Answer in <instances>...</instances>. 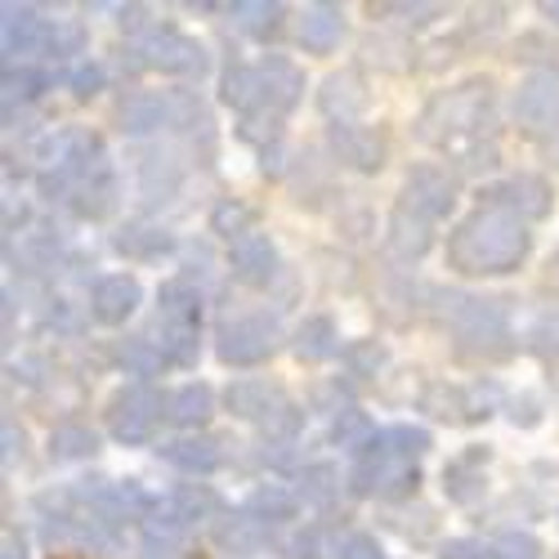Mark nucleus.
I'll list each match as a JSON object with an SVG mask.
<instances>
[{
  "instance_id": "53",
  "label": "nucleus",
  "mask_w": 559,
  "mask_h": 559,
  "mask_svg": "<svg viewBox=\"0 0 559 559\" xmlns=\"http://www.w3.org/2000/svg\"><path fill=\"white\" fill-rule=\"evenodd\" d=\"M5 559H23V542H14V533H5Z\"/></svg>"
},
{
  "instance_id": "27",
  "label": "nucleus",
  "mask_w": 559,
  "mask_h": 559,
  "mask_svg": "<svg viewBox=\"0 0 559 559\" xmlns=\"http://www.w3.org/2000/svg\"><path fill=\"white\" fill-rule=\"evenodd\" d=\"M211 416H215V390H211V385H202V381L183 385V390L170 399V421H175V426H183V430L206 426Z\"/></svg>"
},
{
  "instance_id": "5",
  "label": "nucleus",
  "mask_w": 559,
  "mask_h": 559,
  "mask_svg": "<svg viewBox=\"0 0 559 559\" xmlns=\"http://www.w3.org/2000/svg\"><path fill=\"white\" fill-rule=\"evenodd\" d=\"M134 55H139V68H162L170 76H206V68H211L206 45L175 32V27H153L134 45Z\"/></svg>"
},
{
  "instance_id": "41",
  "label": "nucleus",
  "mask_w": 559,
  "mask_h": 559,
  "mask_svg": "<svg viewBox=\"0 0 559 559\" xmlns=\"http://www.w3.org/2000/svg\"><path fill=\"white\" fill-rule=\"evenodd\" d=\"M251 224H255V211H251L247 202H224V206H215V215H211V228L219 233V238H228V247L238 242V238H247V233H255Z\"/></svg>"
},
{
  "instance_id": "10",
  "label": "nucleus",
  "mask_w": 559,
  "mask_h": 559,
  "mask_svg": "<svg viewBox=\"0 0 559 559\" xmlns=\"http://www.w3.org/2000/svg\"><path fill=\"white\" fill-rule=\"evenodd\" d=\"M492 211H506L515 219H542L550 215V183L537 179V175H515L506 183H492V189L484 193Z\"/></svg>"
},
{
  "instance_id": "13",
  "label": "nucleus",
  "mask_w": 559,
  "mask_h": 559,
  "mask_svg": "<svg viewBox=\"0 0 559 559\" xmlns=\"http://www.w3.org/2000/svg\"><path fill=\"white\" fill-rule=\"evenodd\" d=\"M228 269L247 287H269L273 273H277V251L264 233H247V238H238L228 247Z\"/></svg>"
},
{
  "instance_id": "6",
  "label": "nucleus",
  "mask_w": 559,
  "mask_h": 559,
  "mask_svg": "<svg viewBox=\"0 0 559 559\" xmlns=\"http://www.w3.org/2000/svg\"><path fill=\"white\" fill-rule=\"evenodd\" d=\"M162 407L166 399L148 385H130L112 399L108 407V426H112V439L126 443V448H139V443H153L157 426H162Z\"/></svg>"
},
{
  "instance_id": "34",
  "label": "nucleus",
  "mask_w": 559,
  "mask_h": 559,
  "mask_svg": "<svg viewBox=\"0 0 559 559\" xmlns=\"http://www.w3.org/2000/svg\"><path fill=\"white\" fill-rule=\"evenodd\" d=\"M166 506L175 510V520L189 528L193 520H206V515H215L219 510V497L206 488V484H183V488H175L170 497H166Z\"/></svg>"
},
{
  "instance_id": "28",
  "label": "nucleus",
  "mask_w": 559,
  "mask_h": 559,
  "mask_svg": "<svg viewBox=\"0 0 559 559\" xmlns=\"http://www.w3.org/2000/svg\"><path fill=\"white\" fill-rule=\"evenodd\" d=\"M112 247H117L121 255H134V260H157V255H166L175 242H170V233L157 228V224H126L117 238H112Z\"/></svg>"
},
{
  "instance_id": "8",
  "label": "nucleus",
  "mask_w": 559,
  "mask_h": 559,
  "mask_svg": "<svg viewBox=\"0 0 559 559\" xmlns=\"http://www.w3.org/2000/svg\"><path fill=\"white\" fill-rule=\"evenodd\" d=\"M55 32L59 23L40 19V10L32 5H5V23H0V36H5V59L14 68V59L23 55H55Z\"/></svg>"
},
{
  "instance_id": "4",
  "label": "nucleus",
  "mask_w": 559,
  "mask_h": 559,
  "mask_svg": "<svg viewBox=\"0 0 559 559\" xmlns=\"http://www.w3.org/2000/svg\"><path fill=\"white\" fill-rule=\"evenodd\" d=\"M277 341H283V328H277L273 313H242L219 328L215 336V354L228 362V367H255L264 358H273Z\"/></svg>"
},
{
  "instance_id": "43",
  "label": "nucleus",
  "mask_w": 559,
  "mask_h": 559,
  "mask_svg": "<svg viewBox=\"0 0 559 559\" xmlns=\"http://www.w3.org/2000/svg\"><path fill=\"white\" fill-rule=\"evenodd\" d=\"M345 367H349V377L371 381V377H377V371L385 367V349H381L377 341H358V345L345 349Z\"/></svg>"
},
{
  "instance_id": "49",
  "label": "nucleus",
  "mask_w": 559,
  "mask_h": 559,
  "mask_svg": "<svg viewBox=\"0 0 559 559\" xmlns=\"http://www.w3.org/2000/svg\"><path fill=\"white\" fill-rule=\"evenodd\" d=\"M45 322H50L55 332H81V313L68 300H50V313H45Z\"/></svg>"
},
{
  "instance_id": "15",
  "label": "nucleus",
  "mask_w": 559,
  "mask_h": 559,
  "mask_svg": "<svg viewBox=\"0 0 559 559\" xmlns=\"http://www.w3.org/2000/svg\"><path fill=\"white\" fill-rule=\"evenodd\" d=\"M332 153L345 166L371 175V170L385 166V139L377 130H362V126H332Z\"/></svg>"
},
{
  "instance_id": "39",
  "label": "nucleus",
  "mask_w": 559,
  "mask_h": 559,
  "mask_svg": "<svg viewBox=\"0 0 559 559\" xmlns=\"http://www.w3.org/2000/svg\"><path fill=\"white\" fill-rule=\"evenodd\" d=\"M377 448L385 456H394V461H412V456H421L430 448V435L421 426H390V430H381Z\"/></svg>"
},
{
  "instance_id": "3",
  "label": "nucleus",
  "mask_w": 559,
  "mask_h": 559,
  "mask_svg": "<svg viewBox=\"0 0 559 559\" xmlns=\"http://www.w3.org/2000/svg\"><path fill=\"white\" fill-rule=\"evenodd\" d=\"M452 336H456V349L471 354V358H510L515 354V336H510L506 309L497 300L452 296Z\"/></svg>"
},
{
  "instance_id": "50",
  "label": "nucleus",
  "mask_w": 559,
  "mask_h": 559,
  "mask_svg": "<svg viewBox=\"0 0 559 559\" xmlns=\"http://www.w3.org/2000/svg\"><path fill=\"white\" fill-rule=\"evenodd\" d=\"M381 14H403V23L426 27V23H435L443 14V5H381Z\"/></svg>"
},
{
  "instance_id": "25",
  "label": "nucleus",
  "mask_w": 559,
  "mask_h": 559,
  "mask_svg": "<svg viewBox=\"0 0 559 559\" xmlns=\"http://www.w3.org/2000/svg\"><path fill=\"white\" fill-rule=\"evenodd\" d=\"M59 251H63V242H59V233H50V228H27V233H19V247H10V255H14L19 269H27V273L55 269Z\"/></svg>"
},
{
  "instance_id": "11",
  "label": "nucleus",
  "mask_w": 559,
  "mask_h": 559,
  "mask_svg": "<svg viewBox=\"0 0 559 559\" xmlns=\"http://www.w3.org/2000/svg\"><path fill=\"white\" fill-rule=\"evenodd\" d=\"M224 403H228V412L238 416V421H255V426H269L277 412L292 407V399L283 390L269 385V381H255V377L233 381L228 394H224Z\"/></svg>"
},
{
  "instance_id": "20",
  "label": "nucleus",
  "mask_w": 559,
  "mask_h": 559,
  "mask_svg": "<svg viewBox=\"0 0 559 559\" xmlns=\"http://www.w3.org/2000/svg\"><path fill=\"white\" fill-rule=\"evenodd\" d=\"M162 456L175 465V471L183 475H211L224 465V452L215 439L206 435H189V439H175V443H162Z\"/></svg>"
},
{
  "instance_id": "45",
  "label": "nucleus",
  "mask_w": 559,
  "mask_h": 559,
  "mask_svg": "<svg viewBox=\"0 0 559 559\" xmlns=\"http://www.w3.org/2000/svg\"><path fill=\"white\" fill-rule=\"evenodd\" d=\"M336 559H385L371 533H349L336 542Z\"/></svg>"
},
{
  "instance_id": "21",
  "label": "nucleus",
  "mask_w": 559,
  "mask_h": 559,
  "mask_svg": "<svg viewBox=\"0 0 559 559\" xmlns=\"http://www.w3.org/2000/svg\"><path fill=\"white\" fill-rule=\"evenodd\" d=\"M215 546L228 555H260L269 546V524H260L255 515H228L215 524Z\"/></svg>"
},
{
  "instance_id": "32",
  "label": "nucleus",
  "mask_w": 559,
  "mask_h": 559,
  "mask_svg": "<svg viewBox=\"0 0 559 559\" xmlns=\"http://www.w3.org/2000/svg\"><path fill=\"white\" fill-rule=\"evenodd\" d=\"M421 412L439 416V421H471V394L448 381H430L421 390Z\"/></svg>"
},
{
  "instance_id": "2",
  "label": "nucleus",
  "mask_w": 559,
  "mask_h": 559,
  "mask_svg": "<svg viewBox=\"0 0 559 559\" xmlns=\"http://www.w3.org/2000/svg\"><path fill=\"white\" fill-rule=\"evenodd\" d=\"M484 126H492V85L488 81H465V85H452L443 95H435L416 121V134L426 144H456V139H471L479 134Z\"/></svg>"
},
{
  "instance_id": "1",
  "label": "nucleus",
  "mask_w": 559,
  "mask_h": 559,
  "mask_svg": "<svg viewBox=\"0 0 559 559\" xmlns=\"http://www.w3.org/2000/svg\"><path fill=\"white\" fill-rule=\"evenodd\" d=\"M528 247H533V233L524 219L479 206L448 233V264L465 277H497L520 269L528 260Z\"/></svg>"
},
{
  "instance_id": "42",
  "label": "nucleus",
  "mask_w": 559,
  "mask_h": 559,
  "mask_svg": "<svg viewBox=\"0 0 559 559\" xmlns=\"http://www.w3.org/2000/svg\"><path fill=\"white\" fill-rule=\"evenodd\" d=\"M162 354L175 367H193L198 362V328H166L162 332Z\"/></svg>"
},
{
  "instance_id": "47",
  "label": "nucleus",
  "mask_w": 559,
  "mask_h": 559,
  "mask_svg": "<svg viewBox=\"0 0 559 559\" xmlns=\"http://www.w3.org/2000/svg\"><path fill=\"white\" fill-rule=\"evenodd\" d=\"M68 85L76 90L81 99H90V95H99L104 90V68L99 63H76L72 72H68Z\"/></svg>"
},
{
  "instance_id": "30",
  "label": "nucleus",
  "mask_w": 559,
  "mask_h": 559,
  "mask_svg": "<svg viewBox=\"0 0 559 559\" xmlns=\"http://www.w3.org/2000/svg\"><path fill=\"white\" fill-rule=\"evenodd\" d=\"M228 14L238 19V27L242 32H251L255 40H269V36H277V27H283V19H287V10L277 5H269V0H238V5H228Z\"/></svg>"
},
{
  "instance_id": "9",
  "label": "nucleus",
  "mask_w": 559,
  "mask_h": 559,
  "mask_svg": "<svg viewBox=\"0 0 559 559\" xmlns=\"http://www.w3.org/2000/svg\"><path fill=\"white\" fill-rule=\"evenodd\" d=\"M515 121L524 130H550L559 121V68H537L515 90Z\"/></svg>"
},
{
  "instance_id": "33",
  "label": "nucleus",
  "mask_w": 559,
  "mask_h": 559,
  "mask_svg": "<svg viewBox=\"0 0 559 559\" xmlns=\"http://www.w3.org/2000/svg\"><path fill=\"white\" fill-rule=\"evenodd\" d=\"M112 206H117V179H112V175L85 179L81 189L72 193V211H76L81 219H104V215H112Z\"/></svg>"
},
{
  "instance_id": "22",
  "label": "nucleus",
  "mask_w": 559,
  "mask_h": 559,
  "mask_svg": "<svg viewBox=\"0 0 559 559\" xmlns=\"http://www.w3.org/2000/svg\"><path fill=\"white\" fill-rule=\"evenodd\" d=\"M157 305H162V322L166 328H202V296L175 277V283H162L157 292Z\"/></svg>"
},
{
  "instance_id": "18",
  "label": "nucleus",
  "mask_w": 559,
  "mask_h": 559,
  "mask_svg": "<svg viewBox=\"0 0 559 559\" xmlns=\"http://www.w3.org/2000/svg\"><path fill=\"white\" fill-rule=\"evenodd\" d=\"M117 121H121L126 134H153V130L170 126V99L153 95V90H134V95L121 99Z\"/></svg>"
},
{
  "instance_id": "40",
  "label": "nucleus",
  "mask_w": 559,
  "mask_h": 559,
  "mask_svg": "<svg viewBox=\"0 0 559 559\" xmlns=\"http://www.w3.org/2000/svg\"><path fill=\"white\" fill-rule=\"evenodd\" d=\"M45 90H50V76L45 72H36V68H5V108H14V104H32V99H40Z\"/></svg>"
},
{
  "instance_id": "24",
  "label": "nucleus",
  "mask_w": 559,
  "mask_h": 559,
  "mask_svg": "<svg viewBox=\"0 0 559 559\" xmlns=\"http://www.w3.org/2000/svg\"><path fill=\"white\" fill-rule=\"evenodd\" d=\"M247 515H255L260 524H292L300 515V497L283 484H264L247 497Z\"/></svg>"
},
{
  "instance_id": "38",
  "label": "nucleus",
  "mask_w": 559,
  "mask_h": 559,
  "mask_svg": "<svg viewBox=\"0 0 559 559\" xmlns=\"http://www.w3.org/2000/svg\"><path fill=\"white\" fill-rule=\"evenodd\" d=\"M179 162L175 157H148L144 170H139V189H144L148 202H166L179 189Z\"/></svg>"
},
{
  "instance_id": "31",
  "label": "nucleus",
  "mask_w": 559,
  "mask_h": 559,
  "mask_svg": "<svg viewBox=\"0 0 559 559\" xmlns=\"http://www.w3.org/2000/svg\"><path fill=\"white\" fill-rule=\"evenodd\" d=\"M479 461H488V452H471V456H456V461L443 465V488H448L452 501H475L484 492Z\"/></svg>"
},
{
  "instance_id": "51",
  "label": "nucleus",
  "mask_w": 559,
  "mask_h": 559,
  "mask_svg": "<svg viewBox=\"0 0 559 559\" xmlns=\"http://www.w3.org/2000/svg\"><path fill=\"white\" fill-rule=\"evenodd\" d=\"M292 559H328V555H322V528H305L292 542Z\"/></svg>"
},
{
  "instance_id": "46",
  "label": "nucleus",
  "mask_w": 559,
  "mask_h": 559,
  "mask_svg": "<svg viewBox=\"0 0 559 559\" xmlns=\"http://www.w3.org/2000/svg\"><path fill=\"white\" fill-rule=\"evenodd\" d=\"M362 55H367L371 63L399 72V63H394L390 55H407V45H403V40H390V36H367V40H362Z\"/></svg>"
},
{
  "instance_id": "12",
  "label": "nucleus",
  "mask_w": 559,
  "mask_h": 559,
  "mask_svg": "<svg viewBox=\"0 0 559 559\" xmlns=\"http://www.w3.org/2000/svg\"><path fill=\"white\" fill-rule=\"evenodd\" d=\"M144 305V287L134 283L130 273H112L95 283V296H90V313H95L104 328H121V322Z\"/></svg>"
},
{
  "instance_id": "54",
  "label": "nucleus",
  "mask_w": 559,
  "mask_h": 559,
  "mask_svg": "<svg viewBox=\"0 0 559 559\" xmlns=\"http://www.w3.org/2000/svg\"><path fill=\"white\" fill-rule=\"evenodd\" d=\"M542 14H546L555 27H559V0H546V5H542Z\"/></svg>"
},
{
  "instance_id": "52",
  "label": "nucleus",
  "mask_w": 559,
  "mask_h": 559,
  "mask_svg": "<svg viewBox=\"0 0 559 559\" xmlns=\"http://www.w3.org/2000/svg\"><path fill=\"white\" fill-rule=\"evenodd\" d=\"M439 559H484V555H479V546H475V542L456 537V542H448V546H443V555H439Z\"/></svg>"
},
{
  "instance_id": "37",
  "label": "nucleus",
  "mask_w": 559,
  "mask_h": 559,
  "mask_svg": "<svg viewBox=\"0 0 559 559\" xmlns=\"http://www.w3.org/2000/svg\"><path fill=\"white\" fill-rule=\"evenodd\" d=\"M117 362L130 371V377H157V371L166 367V354L148 336H130V341L117 345Z\"/></svg>"
},
{
  "instance_id": "36",
  "label": "nucleus",
  "mask_w": 559,
  "mask_h": 559,
  "mask_svg": "<svg viewBox=\"0 0 559 559\" xmlns=\"http://www.w3.org/2000/svg\"><path fill=\"white\" fill-rule=\"evenodd\" d=\"M95 452H99V435L90 430V426L68 421V426L50 430V456L55 461H85V456H95Z\"/></svg>"
},
{
  "instance_id": "17",
  "label": "nucleus",
  "mask_w": 559,
  "mask_h": 559,
  "mask_svg": "<svg viewBox=\"0 0 559 559\" xmlns=\"http://www.w3.org/2000/svg\"><path fill=\"white\" fill-rule=\"evenodd\" d=\"M296 36H300V45L309 55H332L341 45V36H345V10L341 5H309Z\"/></svg>"
},
{
  "instance_id": "48",
  "label": "nucleus",
  "mask_w": 559,
  "mask_h": 559,
  "mask_svg": "<svg viewBox=\"0 0 559 559\" xmlns=\"http://www.w3.org/2000/svg\"><path fill=\"white\" fill-rule=\"evenodd\" d=\"M528 341H533V349H537V354H546V358H550V354H559V318H555V313H546V318L537 322V328H533V336H528Z\"/></svg>"
},
{
  "instance_id": "26",
  "label": "nucleus",
  "mask_w": 559,
  "mask_h": 559,
  "mask_svg": "<svg viewBox=\"0 0 559 559\" xmlns=\"http://www.w3.org/2000/svg\"><path fill=\"white\" fill-rule=\"evenodd\" d=\"M336 322L332 318H322V313H313V318H305L300 328H296V341H292V349H296V358H305V362H322V358H332L336 354Z\"/></svg>"
},
{
  "instance_id": "55",
  "label": "nucleus",
  "mask_w": 559,
  "mask_h": 559,
  "mask_svg": "<svg viewBox=\"0 0 559 559\" xmlns=\"http://www.w3.org/2000/svg\"><path fill=\"white\" fill-rule=\"evenodd\" d=\"M484 559H488V555H484Z\"/></svg>"
},
{
  "instance_id": "14",
  "label": "nucleus",
  "mask_w": 559,
  "mask_h": 559,
  "mask_svg": "<svg viewBox=\"0 0 559 559\" xmlns=\"http://www.w3.org/2000/svg\"><path fill=\"white\" fill-rule=\"evenodd\" d=\"M260 76H264V95H269V117L283 121L305 95V72L283 55H269L260 63Z\"/></svg>"
},
{
  "instance_id": "19",
  "label": "nucleus",
  "mask_w": 559,
  "mask_h": 559,
  "mask_svg": "<svg viewBox=\"0 0 559 559\" xmlns=\"http://www.w3.org/2000/svg\"><path fill=\"white\" fill-rule=\"evenodd\" d=\"M219 95H224L228 108H238L247 121H251V117H269V95H264L260 68H228Z\"/></svg>"
},
{
  "instance_id": "23",
  "label": "nucleus",
  "mask_w": 559,
  "mask_h": 559,
  "mask_svg": "<svg viewBox=\"0 0 559 559\" xmlns=\"http://www.w3.org/2000/svg\"><path fill=\"white\" fill-rule=\"evenodd\" d=\"M390 251L399 260H421L430 251V219H421V215H412L407 206H399L390 215Z\"/></svg>"
},
{
  "instance_id": "29",
  "label": "nucleus",
  "mask_w": 559,
  "mask_h": 559,
  "mask_svg": "<svg viewBox=\"0 0 559 559\" xmlns=\"http://www.w3.org/2000/svg\"><path fill=\"white\" fill-rule=\"evenodd\" d=\"M377 439H381V435H377V426H371V416H367V412H358V407L336 412V421H332V443H336L341 452L362 456V452H371V443H377Z\"/></svg>"
},
{
  "instance_id": "44",
  "label": "nucleus",
  "mask_w": 559,
  "mask_h": 559,
  "mask_svg": "<svg viewBox=\"0 0 559 559\" xmlns=\"http://www.w3.org/2000/svg\"><path fill=\"white\" fill-rule=\"evenodd\" d=\"M488 559H542V546L528 533H501L488 546Z\"/></svg>"
},
{
  "instance_id": "16",
  "label": "nucleus",
  "mask_w": 559,
  "mask_h": 559,
  "mask_svg": "<svg viewBox=\"0 0 559 559\" xmlns=\"http://www.w3.org/2000/svg\"><path fill=\"white\" fill-rule=\"evenodd\" d=\"M318 108L322 117H332L336 126H354V117L367 108V90L358 72H332L318 90Z\"/></svg>"
},
{
  "instance_id": "35",
  "label": "nucleus",
  "mask_w": 559,
  "mask_h": 559,
  "mask_svg": "<svg viewBox=\"0 0 559 559\" xmlns=\"http://www.w3.org/2000/svg\"><path fill=\"white\" fill-rule=\"evenodd\" d=\"M336 492H341V471L332 461H313L296 475V497H305L313 506H328Z\"/></svg>"
},
{
  "instance_id": "7",
  "label": "nucleus",
  "mask_w": 559,
  "mask_h": 559,
  "mask_svg": "<svg viewBox=\"0 0 559 559\" xmlns=\"http://www.w3.org/2000/svg\"><path fill=\"white\" fill-rule=\"evenodd\" d=\"M399 206H407L412 215H421L430 224L452 215V206H456V175L448 166H416L407 175V183H403V202Z\"/></svg>"
}]
</instances>
